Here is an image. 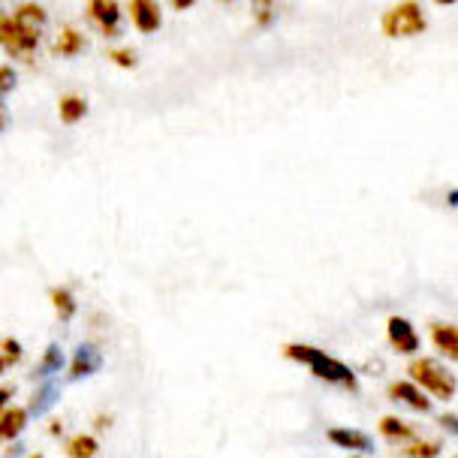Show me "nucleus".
<instances>
[{"instance_id":"obj_1","label":"nucleus","mask_w":458,"mask_h":458,"mask_svg":"<svg viewBox=\"0 0 458 458\" xmlns=\"http://www.w3.org/2000/svg\"><path fill=\"white\" fill-rule=\"evenodd\" d=\"M284 356L293 359V362H299V365H305L314 377H320L326 383H335V386H344L350 392L359 386L356 374L350 371L344 362H338L335 356L326 353V350H320V347H308V344H286Z\"/></svg>"},{"instance_id":"obj_2","label":"nucleus","mask_w":458,"mask_h":458,"mask_svg":"<svg viewBox=\"0 0 458 458\" xmlns=\"http://www.w3.org/2000/svg\"><path fill=\"white\" fill-rule=\"evenodd\" d=\"M380 28L389 39H411V37L425 34L428 19H425V10L416 0H401L389 13H383Z\"/></svg>"},{"instance_id":"obj_3","label":"nucleus","mask_w":458,"mask_h":458,"mask_svg":"<svg viewBox=\"0 0 458 458\" xmlns=\"http://www.w3.org/2000/svg\"><path fill=\"white\" fill-rule=\"evenodd\" d=\"M411 380L416 383L420 389H425L428 395H435L437 401H453L455 398V377L449 368H444L435 359H416L407 368Z\"/></svg>"},{"instance_id":"obj_4","label":"nucleus","mask_w":458,"mask_h":458,"mask_svg":"<svg viewBox=\"0 0 458 458\" xmlns=\"http://www.w3.org/2000/svg\"><path fill=\"white\" fill-rule=\"evenodd\" d=\"M39 30H30L24 28L13 19V15H4L0 13V48L6 55L15 57V61H30L37 55V46H39Z\"/></svg>"},{"instance_id":"obj_5","label":"nucleus","mask_w":458,"mask_h":458,"mask_svg":"<svg viewBox=\"0 0 458 458\" xmlns=\"http://www.w3.org/2000/svg\"><path fill=\"white\" fill-rule=\"evenodd\" d=\"M88 19L94 21V28L103 37H118L121 34V6L118 0H88Z\"/></svg>"},{"instance_id":"obj_6","label":"nucleus","mask_w":458,"mask_h":458,"mask_svg":"<svg viewBox=\"0 0 458 458\" xmlns=\"http://www.w3.org/2000/svg\"><path fill=\"white\" fill-rule=\"evenodd\" d=\"M386 335H389V344L392 350L401 356H411L420 350V335H416V326L404 317H389L386 323Z\"/></svg>"},{"instance_id":"obj_7","label":"nucleus","mask_w":458,"mask_h":458,"mask_svg":"<svg viewBox=\"0 0 458 458\" xmlns=\"http://www.w3.org/2000/svg\"><path fill=\"white\" fill-rule=\"evenodd\" d=\"M100 365H103L100 350H97L94 344H79L76 353H72V362L67 365V377L70 380H85V377H91V374L100 371Z\"/></svg>"},{"instance_id":"obj_8","label":"nucleus","mask_w":458,"mask_h":458,"mask_svg":"<svg viewBox=\"0 0 458 458\" xmlns=\"http://www.w3.org/2000/svg\"><path fill=\"white\" fill-rule=\"evenodd\" d=\"M130 19L139 34H157L163 24V10L157 0H130Z\"/></svg>"},{"instance_id":"obj_9","label":"nucleus","mask_w":458,"mask_h":458,"mask_svg":"<svg viewBox=\"0 0 458 458\" xmlns=\"http://www.w3.org/2000/svg\"><path fill=\"white\" fill-rule=\"evenodd\" d=\"M389 398L398 401V404H404V407H411V411H416V413H431V398L425 395L420 386H413V383H407V380L392 383Z\"/></svg>"},{"instance_id":"obj_10","label":"nucleus","mask_w":458,"mask_h":458,"mask_svg":"<svg viewBox=\"0 0 458 458\" xmlns=\"http://www.w3.org/2000/svg\"><path fill=\"white\" fill-rule=\"evenodd\" d=\"M326 437H329V444L350 449V453H371L374 449L371 437L362 435L359 428H347V425H332V428L326 431Z\"/></svg>"},{"instance_id":"obj_11","label":"nucleus","mask_w":458,"mask_h":458,"mask_svg":"<svg viewBox=\"0 0 458 458\" xmlns=\"http://www.w3.org/2000/svg\"><path fill=\"white\" fill-rule=\"evenodd\" d=\"M28 420H30V413L24 411V407H10V404H6L4 411H0V440H4V444L15 440L24 431Z\"/></svg>"},{"instance_id":"obj_12","label":"nucleus","mask_w":458,"mask_h":458,"mask_svg":"<svg viewBox=\"0 0 458 458\" xmlns=\"http://www.w3.org/2000/svg\"><path fill=\"white\" fill-rule=\"evenodd\" d=\"M431 344L453 362L458 359V329L453 323H431Z\"/></svg>"},{"instance_id":"obj_13","label":"nucleus","mask_w":458,"mask_h":458,"mask_svg":"<svg viewBox=\"0 0 458 458\" xmlns=\"http://www.w3.org/2000/svg\"><path fill=\"white\" fill-rule=\"evenodd\" d=\"M85 114H88V100L81 94H64L57 100V118L64 124H79V121H85Z\"/></svg>"},{"instance_id":"obj_14","label":"nucleus","mask_w":458,"mask_h":458,"mask_svg":"<svg viewBox=\"0 0 458 458\" xmlns=\"http://www.w3.org/2000/svg\"><path fill=\"white\" fill-rule=\"evenodd\" d=\"M380 435L392 440V444H411V440L420 437V431L413 428V425L401 422L398 416H383L380 420Z\"/></svg>"},{"instance_id":"obj_15","label":"nucleus","mask_w":458,"mask_h":458,"mask_svg":"<svg viewBox=\"0 0 458 458\" xmlns=\"http://www.w3.org/2000/svg\"><path fill=\"white\" fill-rule=\"evenodd\" d=\"M81 52H85V34L79 28H61V34L55 39V55L76 57Z\"/></svg>"},{"instance_id":"obj_16","label":"nucleus","mask_w":458,"mask_h":458,"mask_svg":"<svg viewBox=\"0 0 458 458\" xmlns=\"http://www.w3.org/2000/svg\"><path fill=\"white\" fill-rule=\"evenodd\" d=\"M13 19L19 21V24H24V28L39 30V34H43V28L48 24V15H46V10L39 4H21V6H15Z\"/></svg>"},{"instance_id":"obj_17","label":"nucleus","mask_w":458,"mask_h":458,"mask_svg":"<svg viewBox=\"0 0 458 458\" xmlns=\"http://www.w3.org/2000/svg\"><path fill=\"white\" fill-rule=\"evenodd\" d=\"M64 362H67V356H64L61 344H48V347L43 350V356H39L37 377H52L55 371H61Z\"/></svg>"},{"instance_id":"obj_18","label":"nucleus","mask_w":458,"mask_h":458,"mask_svg":"<svg viewBox=\"0 0 458 458\" xmlns=\"http://www.w3.org/2000/svg\"><path fill=\"white\" fill-rule=\"evenodd\" d=\"M57 395H61V386H57V383H52V380L43 383V386L37 389L34 401H30V413H34V416H43L46 411H52Z\"/></svg>"},{"instance_id":"obj_19","label":"nucleus","mask_w":458,"mask_h":458,"mask_svg":"<svg viewBox=\"0 0 458 458\" xmlns=\"http://www.w3.org/2000/svg\"><path fill=\"white\" fill-rule=\"evenodd\" d=\"M48 299H52L57 317H61L64 323H70L72 317H76V299H72V293L67 290V286H55V290L48 293Z\"/></svg>"},{"instance_id":"obj_20","label":"nucleus","mask_w":458,"mask_h":458,"mask_svg":"<svg viewBox=\"0 0 458 458\" xmlns=\"http://www.w3.org/2000/svg\"><path fill=\"white\" fill-rule=\"evenodd\" d=\"M67 453H70V458H97L100 444H97L94 435H76L67 444Z\"/></svg>"},{"instance_id":"obj_21","label":"nucleus","mask_w":458,"mask_h":458,"mask_svg":"<svg viewBox=\"0 0 458 458\" xmlns=\"http://www.w3.org/2000/svg\"><path fill=\"white\" fill-rule=\"evenodd\" d=\"M250 15L257 28H272L277 19V0H250Z\"/></svg>"},{"instance_id":"obj_22","label":"nucleus","mask_w":458,"mask_h":458,"mask_svg":"<svg viewBox=\"0 0 458 458\" xmlns=\"http://www.w3.org/2000/svg\"><path fill=\"white\" fill-rule=\"evenodd\" d=\"M440 440H411V444L404 446V458H437L440 455Z\"/></svg>"},{"instance_id":"obj_23","label":"nucleus","mask_w":458,"mask_h":458,"mask_svg":"<svg viewBox=\"0 0 458 458\" xmlns=\"http://www.w3.org/2000/svg\"><path fill=\"white\" fill-rule=\"evenodd\" d=\"M109 61L114 64V67H124V70H133L139 64V57L133 48H112L109 52Z\"/></svg>"},{"instance_id":"obj_24","label":"nucleus","mask_w":458,"mask_h":458,"mask_svg":"<svg viewBox=\"0 0 458 458\" xmlns=\"http://www.w3.org/2000/svg\"><path fill=\"white\" fill-rule=\"evenodd\" d=\"M0 353H4L6 359V365H15L21 359V347H19V341L15 338H6L4 344H0Z\"/></svg>"},{"instance_id":"obj_25","label":"nucleus","mask_w":458,"mask_h":458,"mask_svg":"<svg viewBox=\"0 0 458 458\" xmlns=\"http://www.w3.org/2000/svg\"><path fill=\"white\" fill-rule=\"evenodd\" d=\"M15 85H19V76H15L13 67H0V97L15 91Z\"/></svg>"},{"instance_id":"obj_26","label":"nucleus","mask_w":458,"mask_h":458,"mask_svg":"<svg viewBox=\"0 0 458 458\" xmlns=\"http://www.w3.org/2000/svg\"><path fill=\"white\" fill-rule=\"evenodd\" d=\"M440 425L449 431V435H458V422H455V416L453 413H446V416H440Z\"/></svg>"},{"instance_id":"obj_27","label":"nucleus","mask_w":458,"mask_h":458,"mask_svg":"<svg viewBox=\"0 0 458 458\" xmlns=\"http://www.w3.org/2000/svg\"><path fill=\"white\" fill-rule=\"evenodd\" d=\"M15 395V386H0V411L10 404V398Z\"/></svg>"},{"instance_id":"obj_28","label":"nucleus","mask_w":458,"mask_h":458,"mask_svg":"<svg viewBox=\"0 0 458 458\" xmlns=\"http://www.w3.org/2000/svg\"><path fill=\"white\" fill-rule=\"evenodd\" d=\"M193 4H196V0H172V6H175V10H182V13L191 10Z\"/></svg>"},{"instance_id":"obj_29","label":"nucleus","mask_w":458,"mask_h":458,"mask_svg":"<svg viewBox=\"0 0 458 458\" xmlns=\"http://www.w3.org/2000/svg\"><path fill=\"white\" fill-rule=\"evenodd\" d=\"M109 422H112V416H100V420H94L97 428H106V425H109Z\"/></svg>"},{"instance_id":"obj_30","label":"nucleus","mask_w":458,"mask_h":458,"mask_svg":"<svg viewBox=\"0 0 458 458\" xmlns=\"http://www.w3.org/2000/svg\"><path fill=\"white\" fill-rule=\"evenodd\" d=\"M6 127V109H4V103H0V130Z\"/></svg>"},{"instance_id":"obj_31","label":"nucleus","mask_w":458,"mask_h":458,"mask_svg":"<svg viewBox=\"0 0 458 458\" xmlns=\"http://www.w3.org/2000/svg\"><path fill=\"white\" fill-rule=\"evenodd\" d=\"M6 368H10V365H6V359H4V353H0V374H4V371H6Z\"/></svg>"},{"instance_id":"obj_32","label":"nucleus","mask_w":458,"mask_h":458,"mask_svg":"<svg viewBox=\"0 0 458 458\" xmlns=\"http://www.w3.org/2000/svg\"><path fill=\"white\" fill-rule=\"evenodd\" d=\"M435 4H437V6H453L455 0H435Z\"/></svg>"},{"instance_id":"obj_33","label":"nucleus","mask_w":458,"mask_h":458,"mask_svg":"<svg viewBox=\"0 0 458 458\" xmlns=\"http://www.w3.org/2000/svg\"><path fill=\"white\" fill-rule=\"evenodd\" d=\"M30 458H43V455H30Z\"/></svg>"},{"instance_id":"obj_34","label":"nucleus","mask_w":458,"mask_h":458,"mask_svg":"<svg viewBox=\"0 0 458 458\" xmlns=\"http://www.w3.org/2000/svg\"><path fill=\"white\" fill-rule=\"evenodd\" d=\"M224 4H233V0H224Z\"/></svg>"}]
</instances>
